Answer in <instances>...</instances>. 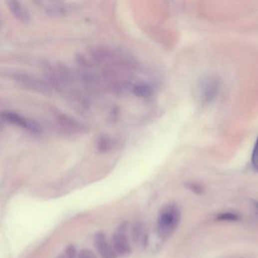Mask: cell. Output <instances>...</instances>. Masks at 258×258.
I'll use <instances>...</instances> for the list:
<instances>
[{"instance_id": "cell-1", "label": "cell", "mask_w": 258, "mask_h": 258, "mask_svg": "<svg viewBox=\"0 0 258 258\" xmlns=\"http://www.w3.org/2000/svg\"><path fill=\"white\" fill-rule=\"evenodd\" d=\"M181 213L175 205H168L161 211L158 219V230L161 236H171L179 225Z\"/></svg>"}, {"instance_id": "cell-2", "label": "cell", "mask_w": 258, "mask_h": 258, "mask_svg": "<svg viewBox=\"0 0 258 258\" xmlns=\"http://www.w3.org/2000/svg\"><path fill=\"white\" fill-rule=\"evenodd\" d=\"M0 72H1L0 73V75L1 76L14 81L15 83L19 84L20 86H22L26 89L41 92V93H44L48 90L47 85L43 81H41L27 73L17 71V70H8V69L1 70Z\"/></svg>"}, {"instance_id": "cell-3", "label": "cell", "mask_w": 258, "mask_h": 258, "mask_svg": "<svg viewBox=\"0 0 258 258\" xmlns=\"http://www.w3.org/2000/svg\"><path fill=\"white\" fill-rule=\"evenodd\" d=\"M198 96L204 102L212 101L219 92V80L213 76L203 77L197 85Z\"/></svg>"}, {"instance_id": "cell-4", "label": "cell", "mask_w": 258, "mask_h": 258, "mask_svg": "<svg viewBox=\"0 0 258 258\" xmlns=\"http://www.w3.org/2000/svg\"><path fill=\"white\" fill-rule=\"evenodd\" d=\"M33 3L50 16H61L67 11L63 0H32Z\"/></svg>"}, {"instance_id": "cell-5", "label": "cell", "mask_w": 258, "mask_h": 258, "mask_svg": "<svg viewBox=\"0 0 258 258\" xmlns=\"http://www.w3.org/2000/svg\"><path fill=\"white\" fill-rule=\"evenodd\" d=\"M4 120H6L9 123L15 124L18 127L24 128L30 132H34V133H38L40 131V127L39 125L29 119H26L25 117H23L22 115H19L15 112H11V111H5L0 114Z\"/></svg>"}, {"instance_id": "cell-6", "label": "cell", "mask_w": 258, "mask_h": 258, "mask_svg": "<svg viewBox=\"0 0 258 258\" xmlns=\"http://www.w3.org/2000/svg\"><path fill=\"white\" fill-rule=\"evenodd\" d=\"M5 3L14 18L22 23L29 22L30 13L20 0H5Z\"/></svg>"}, {"instance_id": "cell-7", "label": "cell", "mask_w": 258, "mask_h": 258, "mask_svg": "<svg viewBox=\"0 0 258 258\" xmlns=\"http://www.w3.org/2000/svg\"><path fill=\"white\" fill-rule=\"evenodd\" d=\"M94 243L102 258H116V253L104 234L97 233L94 237Z\"/></svg>"}, {"instance_id": "cell-8", "label": "cell", "mask_w": 258, "mask_h": 258, "mask_svg": "<svg viewBox=\"0 0 258 258\" xmlns=\"http://www.w3.org/2000/svg\"><path fill=\"white\" fill-rule=\"evenodd\" d=\"M112 247L115 251V253L117 254H121V255H126L128 253H130L131 248H130V244L128 241V238L124 232V230H118L113 238H112Z\"/></svg>"}, {"instance_id": "cell-9", "label": "cell", "mask_w": 258, "mask_h": 258, "mask_svg": "<svg viewBox=\"0 0 258 258\" xmlns=\"http://www.w3.org/2000/svg\"><path fill=\"white\" fill-rule=\"evenodd\" d=\"M132 93L138 97H148L152 94V87L146 83H138L132 86Z\"/></svg>"}, {"instance_id": "cell-10", "label": "cell", "mask_w": 258, "mask_h": 258, "mask_svg": "<svg viewBox=\"0 0 258 258\" xmlns=\"http://www.w3.org/2000/svg\"><path fill=\"white\" fill-rule=\"evenodd\" d=\"M110 147V139L107 136H102L98 141V149L102 152L107 151Z\"/></svg>"}, {"instance_id": "cell-11", "label": "cell", "mask_w": 258, "mask_h": 258, "mask_svg": "<svg viewBox=\"0 0 258 258\" xmlns=\"http://www.w3.org/2000/svg\"><path fill=\"white\" fill-rule=\"evenodd\" d=\"M217 219L221 221H237L239 220V216L235 213H223L218 216Z\"/></svg>"}, {"instance_id": "cell-12", "label": "cell", "mask_w": 258, "mask_h": 258, "mask_svg": "<svg viewBox=\"0 0 258 258\" xmlns=\"http://www.w3.org/2000/svg\"><path fill=\"white\" fill-rule=\"evenodd\" d=\"M78 258H97L95 253L89 249H84L80 252Z\"/></svg>"}, {"instance_id": "cell-13", "label": "cell", "mask_w": 258, "mask_h": 258, "mask_svg": "<svg viewBox=\"0 0 258 258\" xmlns=\"http://www.w3.org/2000/svg\"><path fill=\"white\" fill-rule=\"evenodd\" d=\"M75 254H76V249L74 246H70L68 249H67V256L69 258H74L75 257Z\"/></svg>"}, {"instance_id": "cell-14", "label": "cell", "mask_w": 258, "mask_h": 258, "mask_svg": "<svg viewBox=\"0 0 258 258\" xmlns=\"http://www.w3.org/2000/svg\"><path fill=\"white\" fill-rule=\"evenodd\" d=\"M190 189L193 191V192H196V193H198V194H202L203 193V189L200 187V186H198V185H191L190 186Z\"/></svg>"}, {"instance_id": "cell-15", "label": "cell", "mask_w": 258, "mask_h": 258, "mask_svg": "<svg viewBox=\"0 0 258 258\" xmlns=\"http://www.w3.org/2000/svg\"><path fill=\"white\" fill-rule=\"evenodd\" d=\"M251 162H252V165L253 167L256 169V147H254V150H253V153H252V159H251Z\"/></svg>"}, {"instance_id": "cell-16", "label": "cell", "mask_w": 258, "mask_h": 258, "mask_svg": "<svg viewBox=\"0 0 258 258\" xmlns=\"http://www.w3.org/2000/svg\"><path fill=\"white\" fill-rule=\"evenodd\" d=\"M63 258H64V257H63Z\"/></svg>"}]
</instances>
